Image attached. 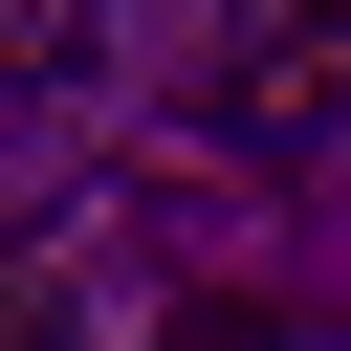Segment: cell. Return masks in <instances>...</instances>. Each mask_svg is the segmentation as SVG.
I'll return each instance as SVG.
<instances>
[{
    "label": "cell",
    "instance_id": "1",
    "mask_svg": "<svg viewBox=\"0 0 351 351\" xmlns=\"http://www.w3.org/2000/svg\"><path fill=\"white\" fill-rule=\"evenodd\" d=\"M219 110H241L263 154H329V132H351V0H241Z\"/></svg>",
    "mask_w": 351,
    "mask_h": 351
},
{
    "label": "cell",
    "instance_id": "2",
    "mask_svg": "<svg viewBox=\"0 0 351 351\" xmlns=\"http://www.w3.org/2000/svg\"><path fill=\"white\" fill-rule=\"evenodd\" d=\"M0 351H66V285L44 263H0Z\"/></svg>",
    "mask_w": 351,
    "mask_h": 351
},
{
    "label": "cell",
    "instance_id": "3",
    "mask_svg": "<svg viewBox=\"0 0 351 351\" xmlns=\"http://www.w3.org/2000/svg\"><path fill=\"white\" fill-rule=\"evenodd\" d=\"M66 66V0H0V88H44Z\"/></svg>",
    "mask_w": 351,
    "mask_h": 351
}]
</instances>
